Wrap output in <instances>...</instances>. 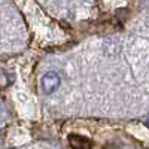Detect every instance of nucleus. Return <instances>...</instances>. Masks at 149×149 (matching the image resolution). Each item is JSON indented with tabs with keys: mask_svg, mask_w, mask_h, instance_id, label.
<instances>
[{
	"mask_svg": "<svg viewBox=\"0 0 149 149\" xmlns=\"http://www.w3.org/2000/svg\"><path fill=\"white\" fill-rule=\"evenodd\" d=\"M40 86L42 91L45 94H52L57 91V88L60 86V76L55 72H48L45 73L42 79H40Z\"/></svg>",
	"mask_w": 149,
	"mask_h": 149,
	"instance_id": "1",
	"label": "nucleus"
}]
</instances>
